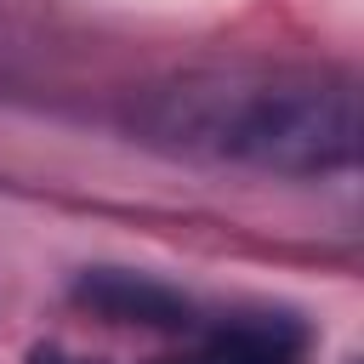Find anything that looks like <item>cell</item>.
Returning <instances> with one entry per match:
<instances>
[{"label": "cell", "mask_w": 364, "mask_h": 364, "mask_svg": "<svg viewBox=\"0 0 364 364\" xmlns=\"http://www.w3.org/2000/svg\"><path fill=\"white\" fill-rule=\"evenodd\" d=\"M131 131L188 159L330 176L358 159V85L341 68H193L148 85L131 102Z\"/></svg>", "instance_id": "6da1fadb"}, {"label": "cell", "mask_w": 364, "mask_h": 364, "mask_svg": "<svg viewBox=\"0 0 364 364\" xmlns=\"http://www.w3.org/2000/svg\"><path fill=\"white\" fill-rule=\"evenodd\" d=\"M74 301L114 318V324H148V330H188L193 324V301L148 273H125V267H91L74 279Z\"/></svg>", "instance_id": "7a4b0ae2"}, {"label": "cell", "mask_w": 364, "mask_h": 364, "mask_svg": "<svg viewBox=\"0 0 364 364\" xmlns=\"http://www.w3.org/2000/svg\"><path fill=\"white\" fill-rule=\"evenodd\" d=\"M307 330L296 318H239L210 330L193 353L159 358V364H301Z\"/></svg>", "instance_id": "3957f363"}, {"label": "cell", "mask_w": 364, "mask_h": 364, "mask_svg": "<svg viewBox=\"0 0 364 364\" xmlns=\"http://www.w3.org/2000/svg\"><path fill=\"white\" fill-rule=\"evenodd\" d=\"M28 364H91V358H74V353H63V347H34Z\"/></svg>", "instance_id": "277c9868"}]
</instances>
